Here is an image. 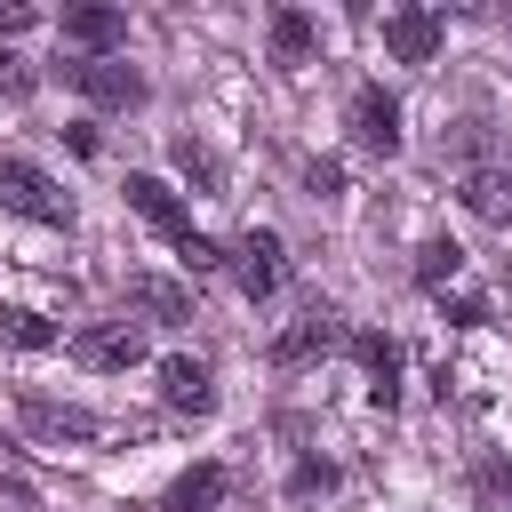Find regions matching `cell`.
<instances>
[{"label":"cell","mask_w":512,"mask_h":512,"mask_svg":"<svg viewBox=\"0 0 512 512\" xmlns=\"http://www.w3.org/2000/svg\"><path fill=\"white\" fill-rule=\"evenodd\" d=\"M0 208H8V216H32V224H72V200H64L32 160H0Z\"/></svg>","instance_id":"cell-1"},{"label":"cell","mask_w":512,"mask_h":512,"mask_svg":"<svg viewBox=\"0 0 512 512\" xmlns=\"http://www.w3.org/2000/svg\"><path fill=\"white\" fill-rule=\"evenodd\" d=\"M232 280H240V296H248V304H264V296L288 280V264H280V232L248 224V232L232 240Z\"/></svg>","instance_id":"cell-2"},{"label":"cell","mask_w":512,"mask_h":512,"mask_svg":"<svg viewBox=\"0 0 512 512\" xmlns=\"http://www.w3.org/2000/svg\"><path fill=\"white\" fill-rule=\"evenodd\" d=\"M344 344V320L328 312V304H304L280 336H272V368H304V360H320V352H336Z\"/></svg>","instance_id":"cell-3"},{"label":"cell","mask_w":512,"mask_h":512,"mask_svg":"<svg viewBox=\"0 0 512 512\" xmlns=\"http://www.w3.org/2000/svg\"><path fill=\"white\" fill-rule=\"evenodd\" d=\"M16 416H24V432L48 440V448H80V440H96V416L72 408V400H48V392H24Z\"/></svg>","instance_id":"cell-4"},{"label":"cell","mask_w":512,"mask_h":512,"mask_svg":"<svg viewBox=\"0 0 512 512\" xmlns=\"http://www.w3.org/2000/svg\"><path fill=\"white\" fill-rule=\"evenodd\" d=\"M440 40H448V16H440V8H392V16H384V48H392L400 64H432Z\"/></svg>","instance_id":"cell-5"},{"label":"cell","mask_w":512,"mask_h":512,"mask_svg":"<svg viewBox=\"0 0 512 512\" xmlns=\"http://www.w3.org/2000/svg\"><path fill=\"white\" fill-rule=\"evenodd\" d=\"M72 360L80 368H136L144 360V328L136 320H96V328L72 336Z\"/></svg>","instance_id":"cell-6"},{"label":"cell","mask_w":512,"mask_h":512,"mask_svg":"<svg viewBox=\"0 0 512 512\" xmlns=\"http://www.w3.org/2000/svg\"><path fill=\"white\" fill-rule=\"evenodd\" d=\"M64 80L96 104H144V72L120 64V56H88V64H64Z\"/></svg>","instance_id":"cell-7"},{"label":"cell","mask_w":512,"mask_h":512,"mask_svg":"<svg viewBox=\"0 0 512 512\" xmlns=\"http://www.w3.org/2000/svg\"><path fill=\"white\" fill-rule=\"evenodd\" d=\"M352 144H360V152H400V96L360 88V96H352Z\"/></svg>","instance_id":"cell-8"},{"label":"cell","mask_w":512,"mask_h":512,"mask_svg":"<svg viewBox=\"0 0 512 512\" xmlns=\"http://www.w3.org/2000/svg\"><path fill=\"white\" fill-rule=\"evenodd\" d=\"M160 400H168V408H184V416H208V408H216V376H208L200 360L168 352V360H160Z\"/></svg>","instance_id":"cell-9"},{"label":"cell","mask_w":512,"mask_h":512,"mask_svg":"<svg viewBox=\"0 0 512 512\" xmlns=\"http://www.w3.org/2000/svg\"><path fill=\"white\" fill-rule=\"evenodd\" d=\"M128 208H136L144 224H160L168 240H192V216H184V200H176L160 176H128Z\"/></svg>","instance_id":"cell-10"},{"label":"cell","mask_w":512,"mask_h":512,"mask_svg":"<svg viewBox=\"0 0 512 512\" xmlns=\"http://www.w3.org/2000/svg\"><path fill=\"white\" fill-rule=\"evenodd\" d=\"M456 192H464V208H472V216L512 224V168H464V176H456Z\"/></svg>","instance_id":"cell-11"},{"label":"cell","mask_w":512,"mask_h":512,"mask_svg":"<svg viewBox=\"0 0 512 512\" xmlns=\"http://www.w3.org/2000/svg\"><path fill=\"white\" fill-rule=\"evenodd\" d=\"M64 40L88 48V56H112V48L128 40V16H120V8H72V16H64Z\"/></svg>","instance_id":"cell-12"},{"label":"cell","mask_w":512,"mask_h":512,"mask_svg":"<svg viewBox=\"0 0 512 512\" xmlns=\"http://www.w3.org/2000/svg\"><path fill=\"white\" fill-rule=\"evenodd\" d=\"M128 304L152 312V320H192V288L184 280H160V272H128Z\"/></svg>","instance_id":"cell-13"},{"label":"cell","mask_w":512,"mask_h":512,"mask_svg":"<svg viewBox=\"0 0 512 512\" xmlns=\"http://www.w3.org/2000/svg\"><path fill=\"white\" fill-rule=\"evenodd\" d=\"M360 368H368V400L392 408L400 400V344L392 336H360Z\"/></svg>","instance_id":"cell-14"},{"label":"cell","mask_w":512,"mask_h":512,"mask_svg":"<svg viewBox=\"0 0 512 512\" xmlns=\"http://www.w3.org/2000/svg\"><path fill=\"white\" fill-rule=\"evenodd\" d=\"M224 504V472L216 464H192L176 488H168V512H216Z\"/></svg>","instance_id":"cell-15"},{"label":"cell","mask_w":512,"mask_h":512,"mask_svg":"<svg viewBox=\"0 0 512 512\" xmlns=\"http://www.w3.org/2000/svg\"><path fill=\"white\" fill-rule=\"evenodd\" d=\"M0 344H16V352H48L56 328H48L40 312H24V304H0Z\"/></svg>","instance_id":"cell-16"},{"label":"cell","mask_w":512,"mask_h":512,"mask_svg":"<svg viewBox=\"0 0 512 512\" xmlns=\"http://www.w3.org/2000/svg\"><path fill=\"white\" fill-rule=\"evenodd\" d=\"M272 56H280V64H304V56H312V16H304V8H280V16H272Z\"/></svg>","instance_id":"cell-17"},{"label":"cell","mask_w":512,"mask_h":512,"mask_svg":"<svg viewBox=\"0 0 512 512\" xmlns=\"http://www.w3.org/2000/svg\"><path fill=\"white\" fill-rule=\"evenodd\" d=\"M176 168H184V184H200V192H224V160H216L200 136H176Z\"/></svg>","instance_id":"cell-18"},{"label":"cell","mask_w":512,"mask_h":512,"mask_svg":"<svg viewBox=\"0 0 512 512\" xmlns=\"http://www.w3.org/2000/svg\"><path fill=\"white\" fill-rule=\"evenodd\" d=\"M456 272H464V248H456V240H424V256H416V280H424V288H448Z\"/></svg>","instance_id":"cell-19"},{"label":"cell","mask_w":512,"mask_h":512,"mask_svg":"<svg viewBox=\"0 0 512 512\" xmlns=\"http://www.w3.org/2000/svg\"><path fill=\"white\" fill-rule=\"evenodd\" d=\"M176 256H184V272H192V280H200V272H216V264H232V256H224L216 240H200V232H192V240H176Z\"/></svg>","instance_id":"cell-20"},{"label":"cell","mask_w":512,"mask_h":512,"mask_svg":"<svg viewBox=\"0 0 512 512\" xmlns=\"http://www.w3.org/2000/svg\"><path fill=\"white\" fill-rule=\"evenodd\" d=\"M328 480H336L328 464H296V480H288V488H296V496H328Z\"/></svg>","instance_id":"cell-21"},{"label":"cell","mask_w":512,"mask_h":512,"mask_svg":"<svg viewBox=\"0 0 512 512\" xmlns=\"http://www.w3.org/2000/svg\"><path fill=\"white\" fill-rule=\"evenodd\" d=\"M312 192H344V168L336 160H312Z\"/></svg>","instance_id":"cell-22"},{"label":"cell","mask_w":512,"mask_h":512,"mask_svg":"<svg viewBox=\"0 0 512 512\" xmlns=\"http://www.w3.org/2000/svg\"><path fill=\"white\" fill-rule=\"evenodd\" d=\"M0 88H8V96H24V88H32V72H24L16 56H0Z\"/></svg>","instance_id":"cell-23"},{"label":"cell","mask_w":512,"mask_h":512,"mask_svg":"<svg viewBox=\"0 0 512 512\" xmlns=\"http://www.w3.org/2000/svg\"><path fill=\"white\" fill-rule=\"evenodd\" d=\"M0 32H32V8L24 0H0Z\"/></svg>","instance_id":"cell-24"},{"label":"cell","mask_w":512,"mask_h":512,"mask_svg":"<svg viewBox=\"0 0 512 512\" xmlns=\"http://www.w3.org/2000/svg\"><path fill=\"white\" fill-rule=\"evenodd\" d=\"M480 480H488V496H512V464H488Z\"/></svg>","instance_id":"cell-25"}]
</instances>
